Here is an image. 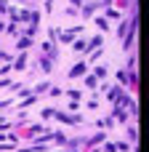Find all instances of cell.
Listing matches in <instances>:
<instances>
[{"label":"cell","instance_id":"6da1fadb","mask_svg":"<svg viewBox=\"0 0 149 152\" xmlns=\"http://www.w3.org/2000/svg\"><path fill=\"white\" fill-rule=\"evenodd\" d=\"M83 72H85V64L80 61V64H75V67L69 69V77H77V75H83Z\"/></svg>","mask_w":149,"mask_h":152},{"label":"cell","instance_id":"7a4b0ae2","mask_svg":"<svg viewBox=\"0 0 149 152\" xmlns=\"http://www.w3.org/2000/svg\"><path fill=\"white\" fill-rule=\"evenodd\" d=\"M75 51H80V53H83V51H88V45H85V43L80 40V43H75Z\"/></svg>","mask_w":149,"mask_h":152}]
</instances>
